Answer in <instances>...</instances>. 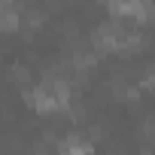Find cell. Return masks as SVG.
I'll list each match as a JSON object with an SVG mask.
<instances>
[{
    "label": "cell",
    "instance_id": "cell-1",
    "mask_svg": "<svg viewBox=\"0 0 155 155\" xmlns=\"http://www.w3.org/2000/svg\"><path fill=\"white\" fill-rule=\"evenodd\" d=\"M21 28V9L12 3V0H0V31H18Z\"/></svg>",
    "mask_w": 155,
    "mask_h": 155
}]
</instances>
